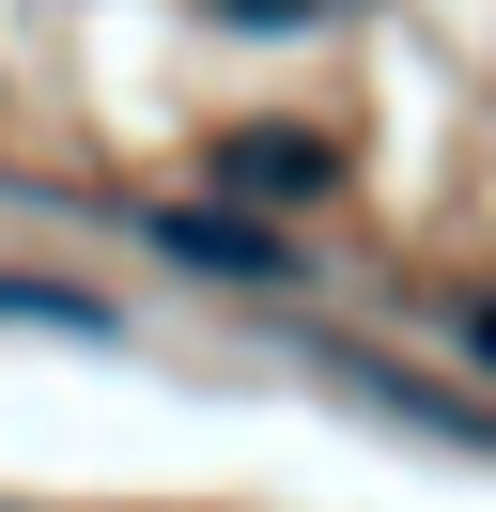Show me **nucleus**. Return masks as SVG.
Instances as JSON below:
<instances>
[{
  "mask_svg": "<svg viewBox=\"0 0 496 512\" xmlns=\"http://www.w3.org/2000/svg\"><path fill=\"white\" fill-rule=\"evenodd\" d=\"M155 249L202 264V280H295V249H279L264 218H155Z\"/></svg>",
  "mask_w": 496,
  "mask_h": 512,
  "instance_id": "nucleus-1",
  "label": "nucleus"
},
{
  "mask_svg": "<svg viewBox=\"0 0 496 512\" xmlns=\"http://www.w3.org/2000/svg\"><path fill=\"white\" fill-rule=\"evenodd\" d=\"M217 171H233L248 202H310V187H326V140H295V125H264V140H233V156H217Z\"/></svg>",
  "mask_w": 496,
  "mask_h": 512,
  "instance_id": "nucleus-2",
  "label": "nucleus"
},
{
  "mask_svg": "<svg viewBox=\"0 0 496 512\" xmlns=\"http://www.w3.org/2000/svg\"><path fill=\"white\" fill-rule=\"evenodd\" d=\"M0 311H16V326H62V342H93V326H109L93 295H47V280H0Z\"/></svg>",
  "mask_w": 496,
  "mask_h": 512,
  "instance_id": "nucleus-3",
  "label": "nucleus"
},
{
  "mask_svg": "<svg viewBox=\"0 0 496 512\" xmlns=\"http://www.w3.org/2000/svg\"><path fill=\"white\" fill-rule=\"evenodd\" d=\"M217 16H233V32H279V16H326V0H217Z\"/></svg>",
  "mask_w": 496,
  "mask_h": 512,
  "instance_id": "nucleus-4",
  "label": "nucleus"
},
{
  "mask_svg": "<svg viewBox=\"0 0 496 512\" xmlns=\"http://www.w3.org/2000/svg\"><path fill=\"white\" fill-rule=\"evenodd\" d=\"M481 373H496V295H481Z\"/></svg>",
  "mask_w": 496,
  "mask_h": 512,
  "instance_id": "nucleus-5",
  "label": "nucleus"
}]
</instances>
